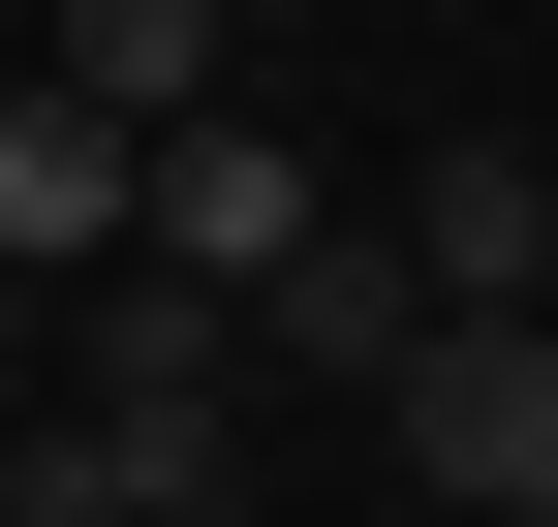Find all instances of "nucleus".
<instances>
[{"label": "nucleus", "mask_w": 558, "mask_h": 527, "mask_svg": "<svg viewBox=\"0 0 558 527\" xmlns=\"http://www.w3.org/2000/svg\"><path fill=\"white\" fill-rule=\"evenodd\" d=\"M0 527H248V434L218 404H62L32 466H0Z\"/></svg>", "instance_id": "2"}, {"label": "nucleus", "mask_w": 558, "mask_h": 527, "mask_svg": "<svg viewBox=\"0 0 558 527\" xmlns=\"http://www.w3.org/2000/svg\"><path fill=\"white\" fill-rule=\"evenodd\" d=\"M124 186H156V124H94L62 62H0V280H124Z\"/></svg>", "instance_id": "3"}, {"label": "nucleus", "mask_w": 558, "mask_h": 527, "mask_svg": "<svg viewBox=\"0 0 558 527\" xmlns=\"http://www.w3.org/2000/svg\"><path fill=\"white\" fill-rule=\"evenodd\" d=\"M218 32H248V0H218Z\"/></svg>", "instance_id": "9"}, {"label": "nucleus", "mask_w": 558, "mask_h": 527, "mask_svg": "<svg viewBox=\"0 0 558 527\" xmlns=\"http://www.w3.org/2000/svg\"><path fill=\"white\" fill-rule=\"evenodd\" d=\"M373 434L435 497H497V527H558V310H435V342L373 372Z\"/></svg>", "instance_id": "1"}, {"label": "nucleus", "mask_w": 558, "mask_h": 527, "mask_svg": "<svg viewBox=\"0 0 558 527\" xmlns=\"http://www.w3.org/2000/svg\"><path fill=\"white\" fill-rule=\"evenodd\" d=\"M62 94H94V124H218V0H62Z\"/></svg>", "instance_id": "7"}, {"label": "nucleus", "mask_w": 558, "mask_h": 527, "mask_svg": "<svg viewBox=\"0 0 558 527\" xmlns=\"http://www.w3.org/2000/svg\"><path fill=\"white\" fill-rule=\"evenodd\" d=\"M403 248H435V310H558V156H497V124H465V156L403 186Z\"/></svg>", "instance_id": "6"}, {"label": "nucleus", "mask_w": 558, "mask_h": 527, "mask_svg": "<svg viewBox=\"0 0 558 527\" xmlns=\"http://www.w3.org/2000/svg\"><path fill=\"white\" fill-rule=\"evenodd\" d=\"M248 342H279V372H341V404H373V372L435 342V248H341V218H311V248H279V280H248Z\"/></svg>", "instance_id": "5"}, {"label": "nucleus", "mask_w": 558, "mask_h": 527, "mask_svg": "<svg viewBox=\"0 0 558 527\" xmlns=\"http://www.w3.org/2000/svg\"><path fill=\"white\" fill-rule=\"evenodd\" d=\"M124 248H156V280H279V248H311V156H279V124H156V186H124Z\"/></svg>", "instance_id": "4"}, {"label": "nucleus", "mask_w": 558, "mask_h": 527, "mask_svg": "<svg viewBox=\"0 0 558 527\" xmlns=\"http://www.w3.org/2000/svg\"><path fill=\"white\" fill-rule=\"evenodd\" d=\"M94 404H218V280L124 248V280H94Z\"/></svg>", "instance_id": "8"}]
</instances>
